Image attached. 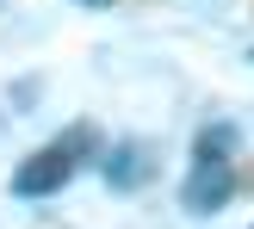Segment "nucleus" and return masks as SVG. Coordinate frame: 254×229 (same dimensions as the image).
Returning <instances> with one entry per match:
<instances>
[{"label":"nucleus","instance_id":"f257e3e1","mask_svg":"<svg viewBox=\"0 0 254 229\" xmlns=\"http://www.w3.org/2000/svg\"><path fill=\"white\" fill-rule=\"evenodd\" d=\"M230 155H236V130L230 124H205L192 136V168L180 180V205L192 217H211V211H223L236 198V161Z\"/></svg>","mask_w":254,"mask_h":229},{"label":"nucleus","instance_id":"f03ea898","mask_svg":"<svg viewBox=\"0 0 254 229\" xmlns=\"http://www.w3.org/2000/svg\"><path fill=\"white\" fill-rule=\"evenodd\" d=\"M93 143H99V136L87 130V124H81V130H68V136H56V143H44L37 155H25L19 168H12L6 192H12V198H56L62 186L81 173V161L93 155Z\"/></svg>","mask_w":254,"mask_h":229},{"label":"nucleus","instance_id":"7ed1b4c3","mask_svg":"<svg viewBox=\"0 0 254 229\" xmlns=\"http://www.w3.org/2000/svg\"><path fill=\"white\" fill-rule=\"evenodd\" d=\"M99 173H106L112 192H136V186H149V173H155V168H149V149H143V143H118V149L106 155V168H99Z\"/></svg>","mask_w":254,"mask_h":229},{"label":"nucleus","instance_id":"20e7f679","mask_svg":"<svg viewBox=\"0 0 254 229\" xmlns=\"http://www.w3.org/2000/svg\"><path fill=\"white\" fill-rule=\"evenodd\" d=\"M87 6H112V0H87Z\"/></svg>","mask_w":254,"mask_h":229}]
</instances>
